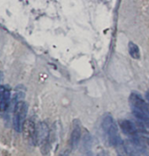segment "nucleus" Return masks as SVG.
Segmentation results:
<instances>
[{"instance_id":"nucleus-3","label":"nucleus","mask_w":149,"mask_h":156,"mask_svg":"<svg viewBox=\"0 0 149 156\" xmlns=\"http://www.w3.org/2000/svg\"><path fill=\"white\" fill-rule=\"evenodd\" d=\"M27 104L24 101H20L17 104L13 110V118H12V123L15 131L20 133L21 132L22 126L24 122L26 121V116L27 113Z\"/></svg>"},{"instance_id":"nucleus-11","label":"nucleus","mask_w":149,"mask_h":156,"mask_svg":"<svg viewBox=\"0 0 149 156\" xmlns=\"http://www.w3.org/2000/svg\"><path fill=\"white\" fill-rule=\"evenodd\" d=\"M136 126L138 132L149 134V122H138L136 123Z\"/></svg>"},{"instance_id":"nucleus-12","label":"nucleus","mask_w":149,"mask_h":156,"mask_svg":"<svg viewBox=\"0 0 149 156\" xmlns=\"http://www.w3.org/2000/svg\"><path fill=\"white\" fill-rule=\"evenodd\" d=\"M60 156H69V153H68V151L64 152L63 154H62Z\"/></svg>"},{"instance_id":"nucleus-10","label":"nucleus","mask_w":149,"mask_h":156,"mask_svg":"<svg viewBox=\"0 0 149 156\" xmlns=\"http://www.w3.org/2000/svg\"><path fill=\"white\" fill-rule=\"evenodd\" d=\"M128 50H129V54L130 55L134 58V59H140V48L137 46V44L130 41L128 44Z\"/></svg>"},{"instance_id":"nucleus-9","label":"nucleus","mask_w":149,"mask_h":156,"mask_svg":"<svg viewBox=\"0 0 149 156\" xmlns=\"http://www.w3.org/2000/svg\"><path fill=\"white\" fill-rule=\"evenodd\" d=\"M81 138V129L79 126H76L73 129L70 138V145L73 149H76L78 146L79 141Z\"/></svg>"},{"instance_id":"nucleus-2","label":"nucleus","mask_w":149,"mask_h":156,"mask_svg":"<svg viewBox=\"0 0 149 156\" xmlns=\"http://www.w3.org/2000/svg\"><path fill=\"white\" fill-rule=\"evenodd\" d=\"M102 128H103L104 132L107 134L108 141L111 145H113L116 147L119 143L122 142L121 139L119 136L118 126L111 116L107 115L104 118L103 122H102Z\"/></svg>"},{"instance_id":"nucleus-13","label":"nucleus","mask_w":149,"mask_h":156,"mask_svg":"<svg viewBox=\"0 0 149 156\" xmlns=\"http://www.w3.org/2000/svg\"><path fill=\"white\" fill-rule=\"evenodd\" d=\"M146 97H147V99L148 100L149 102V90L147 92V94H146Z\"/></svg>"},{"instance_id":"nucleus-7","label":"nucleus","mask_w":149,"mask_h":156,"mask_svg":"<svg viewBox=\"0 0 149 156\" xmlns=\"http://www.w3.org/2000/svg\"><path fill=\"white\" fill-rule=\"evenodd\" d=\"M124 148L128 156H142L141 151L143 149L138 147L132 140L124 142Z\"/></svg>"},{"instance_id":"nucleus-6","label":"nucleus","mask_w":149,"mask_h":156,"mask_svg":"<svg viewBox=\"0 0 149 156\" xmlns=\"http://www.w3.org/2000/svg\"><path fill=\"white\" fill-rule=\"evenodd\" d=\"M11 105V92L6 89L0 88V112H5Z\"/></svg>"},{"instance_id":"nucleus-5","label":"nucleus","mask_w":149,"mask_h":156,"mask_svg":"<svg viewBox=\"0 0 149 156\" xmlns=\"http://www.w3.org/2000/svg\"><path fill=\"white\" fill-rule=\"evenodd\" d=\"M21 132L23 133V135L25 137V139L32 140L34 143V138H35L36 133V126L34 123V121L27 119L24 122L23 126H22Z\"/></svg>"},{"instance_id":"nucleus-1","label":"nucleus","mask_w":149,"mask_h":156,"mask_svg":"<svg viewBox=\"0 0 149 156\" xmlns=\"http://www.w3.org/2000/svg\"><path fill=\"white\" fill-rule=\"evenodd\" d=\"M50 131L48 126L45 122H41L36 126L34 144L41 147V153L43 154H47L50 150L49 145Z\"/></svg>"},{"instance_id":"nucleus-8","label":"nucleus","mask_w":149,"mask_h":156,"mask_svg":"<svg viewBox=\"0 0 149 156\" xmlns=\"http://www.w3.org/2000/svg\"><path fill=\"white\" fill-rule=\"evenodd\" d=\"M119 126L122 131L129 135H135L136 133H138L137 126H136V123H133L132 121L126 120V119H123L119 121Z\"/></svg>"},{"instance_id":"nucleus-4","label":"nucleus","mask_w":149,"mask_h":156,"mask_svg":"<svg viewBox=\"0 0 149 156\" xmlns=\"http://www.w3.org/2000/svg\"><path fill=\"white\" fill-rule=\"evenodd\" d=\"M129 102H130L131 107H133V108H137L139 110H141L142 112H146V113L149 115L148 105L139 95L134 94V93L131 94V96L129 98Z\"/></svg>"}]
</instances>
